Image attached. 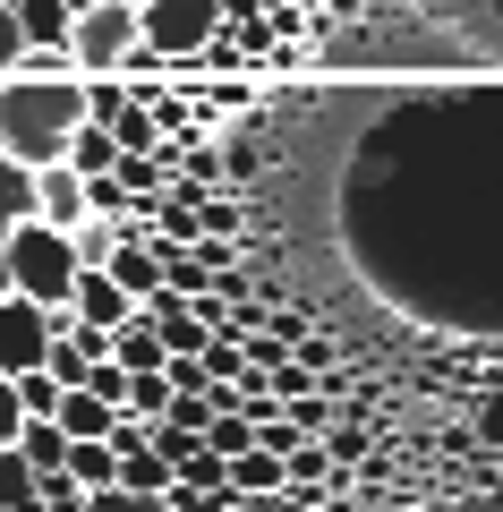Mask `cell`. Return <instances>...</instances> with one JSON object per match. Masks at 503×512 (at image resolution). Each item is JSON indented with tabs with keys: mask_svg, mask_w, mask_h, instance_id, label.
Segmentation results:
<instances>
[{
	"mask_svg": "<svg viewBox=\"0 0 503 512\" xmlns=\"http://www.w3.org/2000/svg\"><path fill=\"white\" fill-rule=\"evenodd\" d=\"M35 504V461H26V444H0V512Z\"/></svg>",
	"mask_w": 503,
	"mask_h": 512,
	"instance_id": "4fadbf2b",
	"label": "cell"
},
{
	"mask_svg": "<svg viewBox=\"0 0 503 512\" xmlns=\"http://www.w3.org/2000/svg\"><path fill=\"white\" fill-rule=\"evenodd\" d=\"M282 461H290V487H324V478H333V453H324L316 436H299Z\"/></svg>",
	"mask_w": 503,
	"mask_h": 512,
	"instance_id": "2e32d148",
	"label": "cell"
},
{
	"mask_svg": "<svg viewBox=\"0 0 503 512\" xmlns=\"http://www.w3.org/2000/svg\"><path fill=\"white\" fill-rule=\"evenodd\" d=\"M18 43H26V26H18V9H9V0H0V77L18 69Z\"/></svg>",
	"mask_w": 503,
	"mask_h": 512,
	"instance_id": "ffe728a7",
	"label": "cell"
},
{
	"mask_svg": "<svg viewBox=\"0 0 503 512\" xmlns=\"http://www.w3.org/2000/svg\"><path fill=\"white\" fill-rule=\"evenodd\" d=\"M197 222H205V231H231V222H239V205H222V197H197Z\"/></svg>",
	"mask_w": 503,
	"mask_h": 512,
	"instance_id": "44dd1931",
	"label": "cell"
},
{
	"mask_svg": "<svg viewBox=\"0 0 503 512\" xmlns=\"http://www.w3.org/2000/svg\"><path fill=\"white\" fill-rule=\"evenodd\" d=\"M9 274H18V291H35L43 308H60V299L77 291V274H86V256H77V239L60 231V222L26 214L18 231H9Z\"/></svg>",
	"mask_w": 503,
	"mask_h": 512,
	"instance_id": "7a4b0ae2",
	"label": "cell"
},
{
	"mask_svg": "<svg viewBox=\"0 0 503 512\" xmlns=\"http://www.w3.org/2000/svg\"><path fill=\"white\" fill-rule=\"evenodd\" d=\"M103 265H111V282H120L128 299H154V291H162V256H154V231H120V248H111Z\"/></svg>",
	"mask_w": 503,
	"mask_h": 512,
	"instance_id": "8992f818",
	"label": "cell"
},
{
	"mask_svg": "<svg viewBox=\"0 0 503 512\" xmlns=\"http://www.w3.org/2000/svg\"><path fill=\"white\" fill-rule=\"evenodd\" d=\"M69 9H94V0H69Z\"/></svg>",
	"mask_w": 503,
	"mask_h": 512,
	"instance_id": "cb8c5ba5",
	"label": "cell"
},
{
	"mask_svg": "<svg viewBox=\"0 0 503 512\" xmlns=\"http://www.w3.org/2000/svg\"><path fill=\"white\" fill-rule=\"evenodd\" d=\"M154 495H171V461H162L154 444L120 453V487H111V504H154Z\"/></svg>",
	"mask_w": 503,
	"mask_h": 512,
	"instance_id": "ba28073f",
	"label": "cell"
},
{
	"mask_svg": "<svg viewBox=\"0 0 503 512\" xmlns=\"http://www.w3.org/2000/svg\"><path fill=\"white\" fill-rule=\"evenodd\" d=\"M52 419L69 427V436H111V419H120V402H103L94 384H69V393H60V410H52Z\"/></svg>",
	"mask_w": 503,
	"mask_h": 512,
	"instance_id": "30bf717a",
	"label": "cell"
},
{
	"mask_svg": "<svg viewBox=\"0 0 503 512\" xmlns=\"http://www.w3.org/2000/svg\"><path fill=\"white\" fill-rule=\"evenodd\" d=\"M478 436H486V444H495V453H503V393H495V402L478 410Z\"/></svg>",
	"mask_w": 503,
	"mask_h": 512,
	"instance_id": "7402d4cb",
	"label": "cell"
},
{
	"mask_svg": "<svg viewBox=\"0 0 503 512\" xmlns=\"http://www.w3.org/2000/svg\"><path fill=\"white\" fill-rule=\"evenodd\" d=\"M52 359V308L35 291H0V367H43Z\"/></svg>",
	"mask_w": 503,
	"mask_h": 512,
	"instance_id": "277c9868",
	"label": "cell"
},
{
	"mask_svg": "<svg viewBox=\"0 0 503 512\" xmlns=\"http://www.w3.org/2000/svg\"><path fill=\"white\" fill-rule=\"evenodd\" d=\"M35 214H43V222H60V231L94 214V205H86V171H77L69 154H60V163H35Z\"/></svg>",
	"mask_w": 503,
	"mask_h": 512,
	"instance_id": "5b68a950",
	"label": "cell"
},
{
	"mask_svg": "<svg viewBox=\"0 0 503 512\" xmlns=\"http://www.w3.org/2000/svg\"><path fill=\"white\" fill-rule=\"evenodd\" d=\"M18 393H26V419H52V410H60V393H69V384H60L52 367H18Z\"/></svg>",
	"mask_w": 503,
	"mask_h": 512,
	"instance_id": "9a60e30c",
	"label": "cell"
},
{
	"mask_svg": "<svg viewBox=\"0 0 503 512\" xmlns=\"http://www.w3.org/2000/svg\"><path fill=\"white\" fill-rule=\"evenodd\" d=\"M26 214H35V163L0 146V231H18Z\"/></svg>",
	"mask_w": 503,
	"mask_h": 512,
	"instance_id": "8fae6325",
	"label": "cell"
},
{
	"mask_svg": "<svg viewBox=\"0 0 503 512\" xmlns=\"http://www.w3.org/2000/svg\"><path fill=\"white\" fill-rule=\"evenodd\" d=\"M18 69L26 77H69L77 52H69V43H18Z\"/></svg>",
	"mask_w": 503,
	"mask_h": 512,
	"instance_id": "e0dca14e",
	"label": "cell"
},
{
	"mask_svg": "<svg viewBox=\"0 0 503 512\" xmlns=\"http://www.w3.org/2000/svg\"><path fill=\"white\" fill-rule=\"evenodd\" d=\"M231 495H290V461L273 453V444L231 453Z\"/></svg>",
	"mask_w": 503,
	"mask_h": 512,
	"instance_id": "9c48e42d",
	"label": "cell"
},
{
	"mask_svg": "<svg viewBox=\"0 0 503 512\" xmlns=\"http://www.w3.org/2000/svg\"><path fill=\"white\" fill-rule=\"evenodd\" d=\"M69 163H77V171H111V163H120V128L86 111V120H77V137H69Z\"/></svg>",
	"mask_w": 503,
	"mask_h": 512,
	"instance_id": "7c38bea8",
	"label": "cell"
},
{
	"mask_svg": "<svg viewBox=\"0 0 503 512\" xmlns=\"http://www.w3.org/2000/svg\"><path fill=\"white\" fill-rule=\"evenodd\" d=\"M77 120H86V77H26L9 69L0 77V146L26 154V163H60L77 137Z\"/></svg>",
	"mask_w": 503,
	"mask_h": 512,
	"instance_id": "6da1fadb",
	"label": "cell"
},
{
	"mask_svg": "<svg viewBox=\"0 0 503 512\" xmlns=\"http://www.w3.org/2000/svg\"><path fill=\"white\" fill-rule=\"evenodd\" d=\"M282 410H290V419H299V436H333V410H324L316 393H290Z\"/></svg>",
	"mask_w": 503,
	"mask_h": 512,
	"instance_id": "d6986e66",
	"label": "cell"
},
{
	"mask_svg": "<svg viewBox=\"0 0 503 512\" xmlns=\"http://www.w3.org/2000/svg\"><path fill=\"white\" fill-rule=\"evenodd\" d=\"M69 308L86 316V325H120V316L145 308V299H128L120 282H111V265H86V274H77V291H69Z\"/></svg>",
	"mask_w": 503,
	"mask_h": 512,
	"instance_id": "52a82bcc",
	"label": "cell"
},
{
	"mask_svg": "<svg viewBox=\"0 0 503 512\" xmlns=\"http://www.w3.org/2000/svg\"><path fill=\"white\" fill-rule=\"evenodd\" d=\"M26 436V393H18V376L0 367V444H18Z\"/></svg>",
	"mask_w": 503,
	"mask_h": 512,
	"instance_id": "ac0fdd59",
	"label": "cell"
},
{
	"mask_svg": "<svg viewBox=\"0 0 503 512\" xmlns=\"http://www.w3.org/2000/svg\"><path fill=\"white\" fill-rule=\"evenodd\" d=\"M0 291H18V274H9V231H0Z\"/></svg>",
	"mask_w": 503,
	"mask_h": 512,
	"instance_id": "603a6c76",
	"label": "cell"
},
{
	"mask_svg": "<svg viewBox=\"0 0 503 512\" xmlns=\"http://www.w3.org/2000/svg\"><path fill=\"white\" fill-rule=\"evenodd\" d=\"M137 18H145V43L171 69H197L205 43L222 35V0H137Z\"/></svg>",
	"mask_w": 503,
	"mask_h": 512,
	"instance_id": "3957f363",
	"label": "cell"
},
{
	"mask_svg": "<svg viewBox=\"0 0 503 512\" xmlns=\"http://www.w3.org/2000/svg\"><path fill=\"white\" fill-rule=\"evenodd\" d=\"M26 461H35V478L43 470H60V461H69V427H60V419H26Z\"/></svg>",
	"mask_w": 503,
	"mask_h": 512,
	"instance_id": "5bb4252c",
	"label": "cell"
}]
</instances>
